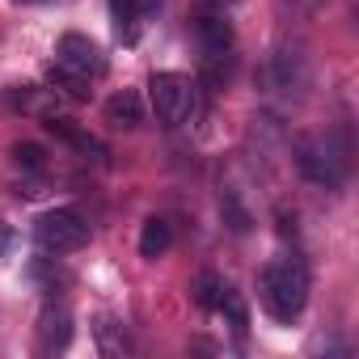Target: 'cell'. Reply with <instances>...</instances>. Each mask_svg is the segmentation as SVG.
Returning <instances> with one entry per match:
<instances>
[{
  "instance_id": "8fae6325",
  "label": "cell",
  "mask_w": 359,
  "mask_h": 359,
  "mask_svg": "<svg viewBox=\"0 0 359 359\" xmlns=\"http://www.w3.org/2000/svg\"><path fill=\"white\" fill-rule=\"evenodd\" d=\"M47 127H51V131H55L60 140H68L72 148H81V152H93L97 161L106 156V148H102V144H97L93 135H85V131H81V127H76L72 118H55V114H51V118H47Z\"/></svg>"
},
{
  "instance_id": "4fadbf2b",
  "label": "cell",
  "mask_w": 359,
  "mask_h": 359,
  "mask_svg": "<svg viewBox=\"0 0 359 359\" xmlns=\"http://www.w3.org/2000/svg\"><path fill=\"white\" fill-rule=\"evenodd\" d=\"M13 106L26 110V114H47V118H51L55 106H60V93H55V89H30V93H18Z\"/></svg>"
},
{
  "instance_id": "2e32d148",
  "label": "cell",
  "mask_w": 359,
  "mask_h": 359,
  "mask_svg": "<svg viewBox=\"0 0 359 359\" xmlns=\"http://www.w3.org/2000/svg\"><path fill=\"white\" fill-rule=\"evenodd\" d=\"M220 208H224V216H229L233 233H245V229H250V216H245V212L237 208V199H233V195H224V203H220Z\"/></svg>"
},
{
  "instance_id": "d6986e66",
  "label": "cell",
  "mask_w": 359,
  "mask_h": 359,
  "mask_svg": "<svg viewBox=\"0 0 359 359\" xmlns=\"http://www.w3.org/2000/svg\"><path fill=\"white\" fill-rule=\"evenodd\" d=\"M18 5H39V0H18Z\"/></svg>"
},
{
  "instance_id": "7a4b0ae2",
  "label": "cell",
  "mask_w": 359,
  "mask_h": 359,
  "mask_svg": "<svg viewBox=\"0 0 359 359\" xmlns=\"http://www.w3.org/2000/svg\"><path fill=\"white\" fill-rule=\"evenodd\" d=\"M296 169L304 182L334 191L346 177V140L342 135H304L296 144Z\"/></svg>"
},
{
  "instance_id": "7c38bea8",
  "label": "cell",
  "mask_w": 359,
  "mask_h": 359,
  "mask_svg": "<svg viewBox=\"0 0 359 359\" xmlns=\"http://www.w3.org/2000/svg\"><path fill=\"white\" fill-rule=\"evenodd\" d=\"M169 241H173V233H169V224H165L161 216L144 220V233H140V258H161V254L169 250Z\"/></svg>"
},
{
  "instance_id": "52a82bcc",
  "label": "cell",
  "mask_w": 359,
  "mask_h": 359,
  "mask_svg": "<svg viewBox=\"0 0 359 359\" xmlns=\"http://www.w3.org/2000/svg\"><path fill=\"white\" fill-rule=\"evenodd\" d=\"M72 342V313L64 304H47L39 313V351L43 355H55Z\"/></svg>"
},
{
  "instance_id": "9a60e30c",
  "label": "cell",
  "mask_w": 359,
  "mask_h": 359,
  "mask_svg": "<svg viewBox=\"0 0 359 359\" xmlns=\"http://www.w3.org/2000/svg\"><path fill=\"white\" fill-rule=\"evenodd\" d=\"M13 156H18V165H26V169H43V156H47V152H43L39 144H18Z\"/></svg>"
},
{
  "instance_id": "277c9868",
  "label": "cell",
  "mask_w": 359,
  "mask_h": 359,
  "mask_svg": "<svg viewBox=\"0 0 359 359\" xmlns=\"http://www.w3.org/2000/svg\"><path fill=\"white\" fill-rule=\"evenodd\" d=\"M34 241L47 254H72V250H81L89 241V224L72 208H55V212H43L34 220Z\"/></svg>"
},
{
  "instance_id": "5bb4252c",
  "label": "cell",
  "mask_w": 359,
  "mask_h": 359,
  "mask_svg": "<svg viewBox=\"0 0 359 359\" xmlns=\"http://www.w3.org/2000/svg\"><path fill=\"white\" fill-rule=\"evenodd\" d=\"M224 279L220 275H212V271H203L199 279H195V300L203 304V309H220V300H224Z\"/></svg>"
},
{
  "instance_id": "30bf717a",
  "label": "cell",
  "mask_w": 359,
  "mask_h": 359,
  "mask_svg": "<svg viewBox=\"0 0 359 359\" xmlns=\"http://www.w3.org/2000/svg\"><path fill=\"white\" fill-rule=\"evenodd\" d=\"M93 338H97V351L102 355H123V351H131V342H127V330L110 317V313H102L97 317V325H93Z\"/></svg>"
},
{
  "instance_id": "ac0fdd59",
  "label": "cell",
  "mask_w": 359,
  "mask_h": 359,
  "mask_svg": "<svg viewBox=\"0 0 359 359\" xmlns=\"http://www.w3.org/2000/svg\"><path fill=\"white\" fill-rule=\"evenodd\" d=\"M131 5H135V13H140V18H148V13H156V9H161V0H131Z\"/></svg>"
},
{
  "instance_id": "5b68a950",
  "label": "cell",
  "mask_w": 359,
  "mask_h": 359,
  "mask_svg": "<svg viewBox=\"0 0 359 359\" xmlns=\"http://www.w3.org/2000/svg\"><path fill=\"white\" fill-rule=\"evenodd\" d=\"M195 39H199V51H203V76L212 85H220L229 51H233V26L224 22V13H203L195 22Z\"/></svg>"
},
{
  "instance_id": "3957f363",
  "label": "cell",
  "mask_w": 359,
  "mask_h": 359,
  "mask_svg": "<svg viewBox=\"0 0 359 359\" xmlns=\"http://www.w3.org/2000/svg\"><path fill=\"white\" fill-rule=\"evenodd\" d=\"M148 97H152V110L165 127H182L195 114V85L182 72H156L148 81Z\"/></svg>"
},
{
  "instance_id": "e0dca14e",
  "label": "cell",
  "mask_w": 359,
  "mask_h": 359,
  "mask_svg": "<svg viewBox=\"0 0 359 359\" xmlns=\"http://www.w3.org/2000/svg\"><path fill=\"white\" fill-rule=\"evenodd\" d=\"M9 250H13V229H9V224H0V258H5Z\"/></svg>"
},
{
  "instance_id": "9c48e42d",
  "label": "cell",
  "mask_w": 359,
  "mask_h": 359,
  "mask_svg": "<svg viewBox=\"0 0 359 359\" xmlns=\"http://www.w3.org/2000/svg\"><path fill=\"white\" fill-rule=\"evenodd\" d=\"M47 81H51V89L55 93H64V97H72V102H89V76H81V72H72V68H64V64H51L47 68Z\"/></svg>"
},
{
  "instance_id": "8992f818",
  "label": "cell",
  "mask_w": 359,
  "mask_h": 359,
  "mask_svg": "<svg viewBox=\"0 0 359 359\" xmlns=\"http://www.w3.org/2000/svg\"><path fill=\"white\" fill-rule=\"evenodd\" d=\"M55 64H64V68H72L81 76H102L106 72V55L89 34H64L55 43Z\"/></svg>"
},
{
  "instance_id": "6da1fadb",
  "label": "cell",
  "mask_w": 359,
  "mask_h": 359,
  "mask_svg": "<svg viewBox=\"0 0 359 359\" xmlns=\"http://www.w3.org/2000/svg\"><path fill=\"white\" fill-rule=\"evenodd\" d=\"M258 300L275 321H296L309 304V271L296 258H275L258 275Z\"/></svg>"
},
{
  "instance_id": "ba28073f",
  "label": "cell",
  "mask_w": 359,
  "mask_h": 359,
  "mask_svg": "<svg viewBox=\"0 0 359 359\" xmlns=\"http://www.w3.org/2000/svg\"><path fill=\"white\" fill-rule=\"evenodd\" d=\"M106 118H110L114 127H140V123H144V102H140V93H131V89L114 93V97L106 102Z\"/></svg>"
}]
</instances>
